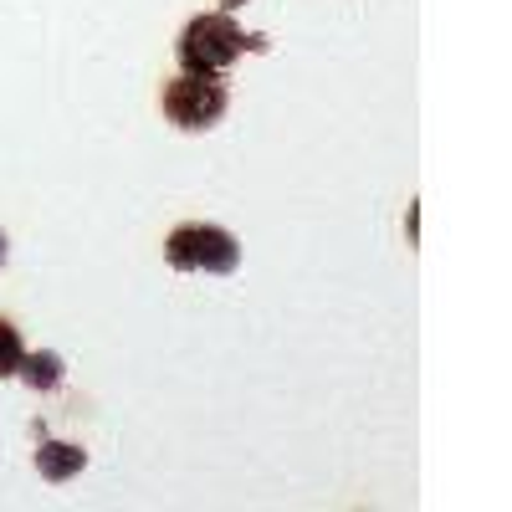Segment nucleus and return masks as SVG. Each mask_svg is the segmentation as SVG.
Here are the masks:
<instances>
[{"label": "nucleus", "instance_id": "f257e3e1", "mask_svg": "<svg viewBox=\"0 0 512 512\" xmlns=\"http://www.w3.org/2000/svg\"><path fill=\"white\" fill-rule=\"evenodd\" d=\"M267 47H272V41L262 31H241L231 11H205V16L185 21L180 36H175L180 72H195V77H221L236 57L267 52Z\"/></svg>", "mask_w": 512, "mask_h": 512}, {"label": "nucleus", "instance_id": "f03ea898", "mask_svg": "<svg viewBox=\"0 0 512 512\" xmlns=\"http://www.w3.org/2000/svg\"><path fill=\"white\" fill-rule=\"evenodd\" d=\"M164 262L175 272H200V277H231L241 267V241L226 226L210 221H185L164 236Z\"/></svg>", "mask_w": 512, "mask_h": 512}, {"label": "nucleus", "instance_id": "7ed1b4c3", "mask_svg": "<svg viewBox=\"0 0 512 512\" xmlns=\"http://www.w3.org/2000/svg\"><path fill=\"white\" fill-rule=\"evenodd\" d=\"M164 118L185 128V134H205L216 128L231 108V93L221 88V77H195V72H180L175 82H164Z\"/></svg>", "mask_w": 512, "mask_h": 512}, {"label": "nucleus", "instance_id": "20e7f679", "mask_svg": "<svg viewBox=\"0 0 512 512\" xmlns=\"http://www.w3.org/2000/svg\"><path fill=\"white\" fill-rule=\"evenodd\" d=\"M82 466H88V451H82V446L47 441V431H36V472H41V482L62 487V482H72L82 472Z\"/></svg>", "mask_w": 512, "mask_h": 512}, {"label": "nucleus", "instance_id": "39448f33", "mask_svg": "<svg viewBox=\"0 0 512 512\" xmlns=\"http://www.w3.org/2000/svg\"><path fill=\"white\" fill-rule=\"evenodd\" d=\"M16 379H26V390H36V395H52V390H62L67 364H62V354H52V349H36V354H21Z\"/></svg>", "mask_w": 512, "mask_h": 512}, {"label": "nucleus", "instance_id": "423d86ee", "mask_svg": "<svg viewBox=\"0 0 512 512\" xmlns=\"http://www.w3.org/2000/svg\"><path fill=\"white\" fill-rule=\"evenodd\" d=\"M21 354H26V344H21L16 323H11V318H0V379H11V374L21 369Z\"/></svg>", "mask_w": 512, "mask_h": 512}, {"label": "nucleus", "instance_id": "0eeeda50", "mask_svg": "<svg viewBox=\"0 0 512 512\" xmlns=\"http://www.w3.org/2000/svg\"><path fill=\"white\" fill-rule=\"evenodd\" d=\"M6 256H11V241H6V231H0V267H6Z\"/></svg>", "mask_w": 512, "mask_h": 512}, {"label": "nucleus", "instance_id": "6e6552de", "mask_svg": "<svg viewBox=\"0 0 512 512\" xmlns=\"http://www.w3.org/2000/svg\"><path fill=\"white\" fill-rule=\"evenodd\" d=\"M246 6V0H221V11H241Z\"/></svg>", "mask_w": 512, "mask_h": 512}]
</instances>
